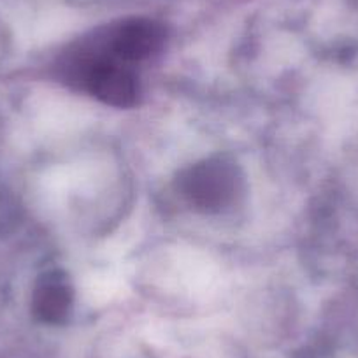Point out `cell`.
I'll list each match as a JSON object with an SVG mask.
<instances>
[{"instance_id": "3957f363", "label": "cell", "mask_w": 358, "mask_h": 358, "mask_svg": "<svg viewBox=\"0 0 358 358\" xmlns=\"http://www.w3.org/2000/svg\"><path fill=\"white\" fill-rule=\"evenodd\" d=\"M95 39L111 55L122 58L127 64L136 65L162 50L165 32L151 20L136 18L101 30Z\"/></svg>"}, {"instance_id": "6da1fadb", "label": "cell", "mask_w": 358, "mask_h": 358, "mask_svg": "<svg viewBox=\"0 0 358 358\" xmlns=\"http://www.w3.org/2000/svg\"><path fill=\"white\" fill-rule=\"evenodd\" d=\"M62 72L69 85L113 108H132L139 101L141 85L136 65L109 53L95 37L67 55Z\"/></svg>"}, {"instance_id": "7a4b0ae2", "label": "cell", "mask_w": 358, "mask_h": 358, "mask_svg": "<svg viewBox=\"0 0 358 358\" xmlns=\"http://www.w3.org/2000/svg\"><path fill=\"white\" fill-rule=\"evenodd\" d=\"M179 190L199 211L218 213L236 201L241 192V176L230 162L209 158L181 176Z\"/></svg>"}, {"instance_id": "277c9868", "label": "cell", "mask_w": 358, "mask_h": 358, "mask_svg": "<svg viewBox=\"0 0 358 358\" xmlns=\"http://www.w3.org/2000/svg\"><path fill=\"white\" fill-rule=\"evenodd\" d=\"M32 306L36 316L43 322H64L72 308V290L67 278L58 271L44 274L34 292Z\"/></svg>"}]
</instances>
